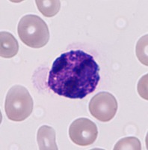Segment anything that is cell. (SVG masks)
<instances>
[{
	"label": "cell",
	"instance_id": "cell-8",
	"mask_svg": "<svg viewBox=\"0 0 148 150\" xmlns=\"http://www.w3.org/2000/svg\"><path fill=\"white\" fill-rule=\"evenodd\" d=\"M35 2L40 12L46 17L56 15L61 8V2L58 0H36Z\"/></svg>",
	"mask_w": 148,
	"mask_h": 150
},
{
	"label": "cell",
	"instance_id": "cell-1",
	"mask_svg": "<svg viewBox=\"0 0 148 150\" xmlns=\"http://www.w3.org/2000/svg\"><path fill=\"white\" fill-rule=\"evenodd\" d=\"M100 66L91 55L70 50L55 60L48 77V86L58 96L82 99L92 93L100 80Z\"/></svg>",
	"mask_w": 148,
	"mask_h": 150
},
{
	"label": "cell",
	"instance_id": "cell-4",
	"mask_svg": "<svg viewBox=\"0 0 148 150\" xmlns=\"http://www.w3.org/2000/svg\"><path fill=\"white\" fill-rule=\"evenodd\" d=\"M88 108L92 116L99 121L107 122L115 116L118 110V101L112 94L101 92L92 98Z\"/></svg>",
	"mask_w": 148,
	"mask_h": 150
},
{
	"label": "cell",
	"instance_id": "cell-11",
	"mask_svg": "<svg viewBox=\"0 0 148 150\" xmlns=\"http://www.w3.org/2000/svg\"><path fill=\"white\" fill-rule=\"evenodd\" d=\"M147 74L141 77L138 83V92L139 96L145 100H147Z\"/></svg>",
	"mask_w": 148,
	"mask_h": 150
},
{
	"label": "cell",
	"instance_id": "cell-6",
	"mask_svg": "<svg viewBox=\"0 0 148 150\" xmlns=\"http://www.w3.org/2000/svg\"><path fill=\"white\" fill-rule=\"evenodd\" d=\"M0 56L2 58L14 57L19 51V44L14 36L8 32L0 33Z\"/></svg>",
	"mask_w": 148,
	"mask_h": 150
},
{
	"label": "cell",
	"instance_id": "cell-2",
	"mask_svg": "<svg viewBox=\"0 0 148 150\" xmlns=\"http://www.w3.org/2000/svg\"><path fill=\"white\" fill-rule=\"evenodd\" d=\"M18 35L21 41L32 48L44 47L49 40V31L43 20L34 14H27L20 19Z\"/></svg>",
	"mask_w": 148,
	"mask_h": 150
},
{
	"label": "cell",
	"instance_id": "cell-7",
	"mask_svg": "<svg viewBox=\"0 0 148 150\" xmlns=\"http://www.w3.org/2000/svg\"><path fill=\"white\" fill-rule=\"evenodd\" d=\"M37 140L41 150H58L55 131L49 125H43L38 129Z\"/></svg>",
	"mask_w": 148,
	"mask_h": 150
},
{
	"label": "cell",
	"instance_id": "cell-3",
	"mask_svg": "<svg viewBox=\"0 0 148 150\" xmlns=\"http://www.w3.org/2000/svg\"><path fill=\"white\" fill-rule=\"evenodd\" d=\"M5 110L9 120L14 122L23 121L30 116L33 110V99L26 87L15 85L9 89Z\"/></svg>",
	"mask_w": 148,
	"mask_h": 150
},
{
	"label": "cell",
	"instance_id": "cell-5",
	"mask_svg": "<svg viewBox=\"0 0 148 150\" xmlns=\"http://www.w3.org/2000/svg\"><path fill=\"white\" fill-rule=\"evenodd\" d=\"M69 136L77 145L82 146L91 145L98 136L97 125L87 118L77 119L70 125Z\"/></svg>",
	"mask_w": 148,
	"mask_h": 150
},
{
	"label": "cell",
	"instance_id": "cell-9",
	"mask_svg": "<svg viewBox=\"0 0 148 150\" xmlns=\"http://www.w3.org/2000/svg\"><path fill=\"white\" fill-rule=\"evenodd\" d=\"M114 150H140L141 149V142L137 137H128L120 140L114 147Z\"/></svg>",
	"mask_w": 148,
	"mask_h": 150
},
{
	"label": "cell",
	"instance_id": "cell-10",
	"mask_svg": "<svg viewBox=\"0 0 148 150\" xmlns=\"http://www.w3.org/2000/svg\"><path fill=\"white\" fill-rule=\"evenodd\" d=\"M147 38L148 35H144L138 40L136 45V56L138 60L143 65L147 66Z\"/></svg>",
	"mask_w": 148,
	"mask_h": 150
}]
</instances>
